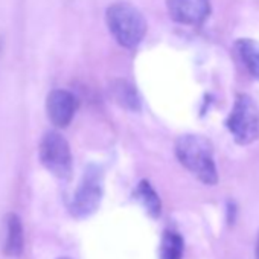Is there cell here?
<instances>
[{
	"instance_id": "cell-9",
	"label": "cell",
	"mask_w": 259,
	"mask_h": 259,
	"mask_svg": "<svg viewBox=\"0 0 259 259\" xmlns=\"http://www.w3.org/2000/svg\"><path fill=\"white\" fill-rule=\"evenodd\" d=\"M233 48L250 76L259 81V41L253 38H239L235 41Z\"/></svg>"
},
{
	"instance_id": "cell-3",
	"label": "cell",
	"mask_w": 259,
	"mask_h": 259,
	"mask_svg": "<svg viewBox=\"0 0 259 259\" xmlns=\"http://www.w3.org/2000/svg\"><path fill=\"white\" fill-rule=\"evenodd\" d=\"M226 126L235 144L241 147L254 144L259 139V105L256 101L245 93H239L226 120Z\"/></svg>"
},
{
	"instance_id": "cell-4",
	"label": "cell",
	"mask_w": 259,
	"mask_h": 259,
	"mask_svg": "<svg viewBox=\"0 0 259 259\" xmlns=\"http://www.w3.org/2000/svg\"><path fill=\"white\" fill-rule=\"evenodd\" d=\"M41 165L57 179L67 180L72 176V151L69 142L58 133L49 132L43 136L38 147Z\"/></svg>"
},
{
	"instance_id": "cell-6",
	"label": "cell",
	"mask_w": 259,
	"mask_h": 259,
	"mask_svg": "<svg viewBox=\"0 0 259 259\" xmlns=\"http://www.w3.org/2000/svg\"><path fill=\"white\" fill-rule=\"evenodd\" d=\"M166 8L176 23L200 26L210 16V0H166Z\"/></svg>"
},
{
	"instance_id": "cell-2",
	"label": "cell",
	"mask_w": 259,
	"mask_h": 259,
	"mask_svg": "<svg viewBox=\"0 0 259 259\" xmlns=\"http://www.w3.org/2000/svg\"><path fill=\"white\" fill-rule=\"evenodd\" d=\"M105 20L111 35L126 49L138 48L147 34L145 17L136 7L126 2H116L110 5Z\"/></svg>"
},
{
	"instance_id": "cell-13",
	"label": "cell",
	"mask_w": 259,
	"mask_h": 259,
	"mask_svg": "<svg viewBox=\"0 0 259 259\" xmlns=\"http://www.w3.org/2000/svg\"><path fill=\"white\" fill-rule=\"evenodd\" d=\"M254 259H259V235L256 239V247H254Z\"/></svg>"
},
{
	"instance_id": "cell-7",
	"label": "cell",
	"mask_w": 259,
	"mask_h": 259,
	"mask_svg": "<svg viewBox=\"0 0 259 259\" xmlns=\"http://www.w3.org/2000/svg\"><path fill=\"white\" fill-rule=\"evenodd\" d=\"M76 107H78L76 98L67 90L57 89L48 95L46 99L48 117L58 128H66L72 122Z\"/></svg>"
},
{
	"instance_id": "cell-11",
	"label": "cell",
	"mask_w": 259,
	"mask_h": 259,
	"mask_svg": "<svg viewBox=\"0 0 259 259\" xmlns=\"http://www.w3.org/2000/svg\"><path fill=\"white\" fill-rule=\"evenodd\" d=\"M135 198L144 206V209L147 210V213L153 218H159L162 213V201L157 195V192L154 191V188L151 186L150 182L142 180L136 191H135Z\"/></svg>"
},
{
	"instance_id": "cell-12",
	"label": "cell",
	"mask_w": 259,
	"mask_h": 259,
	"mask_svg": "<svg viewBox=\"0 0 259 259\" xmlns=\"http://www.w3.org/2000/svg\"><path fill=\"white\" fill-rule=\"evenodd\" d=\"M183 251H185L183 238L177 232L166 230L160 242V259H182Z\"/></svg>"
},
{
	"instance_id": "cell-1",
	"label": "cell",
	"mask_w": 259,
	"mask_h": 259,
	"mask_svg": "<svg viewBox=\"0 0 259 259\" xmlns=\"http://www.w3.org/2000/svg\"><path fill=\"white\" fill-rule=\"evenodd\" d=\"M176 156L179 162L203 185L215 186L218 183V169L215 163L213 147L204 136H180L176 142Z\"/></svg>"
},
{
	"instance_id": "cell-5",
	"label": "cell",
	"mask_w": 259,
	"mask_h": 259,
	"mask_svg": "<svg viewBox=\"0 0 259 259\" xmlns=\"http://www.w3.org/2000/svg\"><path fill=\"white\" fill-rule=\"evenodd\" d=\"M104 180L99 168L89 166L78 185L73 200L70 203V212L76 218H87L98 210L104 194Z\"/></svg>"
},
{
	"instance_id": "cell-14",
	"label": "cell",
	"mask_w": 259,
	"mask_h": 259,
	"mask_svg": "<svg viewBox=\"0 0 259 259\" xmlns=\"http://www.w3.org/2000/svg\"><path fill=\"white\" fill-rule=\"evenodd\" d=\"M58 259H70V257H58Z\"/></svg>"
},
{
	"instance_id": "cell-8",
	"label": "cell",
	"mask_w": 259,
	"mask_h": 259,
	"mask_svg": "<svg viewBox=\"0 0 259 259\" xmlns=\"http://www.w3.org/2000/svg\"><path fill=\"white\" fill-rule=\"evenodd\" d=\"M25 248V230L22 220L16 213L7 215V238L4 253L10 257H19Z\"/></svg>"
},
{
	"instance_id": "cell-10",
	"label": "cell",
	"mask_w": 259,
	"mask_h": 259,
	"mask_svg": "<svg viewBox=\"0 0 259 259\" xmlns=\"http://www.w3.org/2000/svg\"><path fill=\"white\" fill-rule=\"evenodd\" d=\"M113 99L122 107L130 111H139L141 108V98L135 85H132L125 79H117L110 87Z\"/></svg>"
}]
</instances>
